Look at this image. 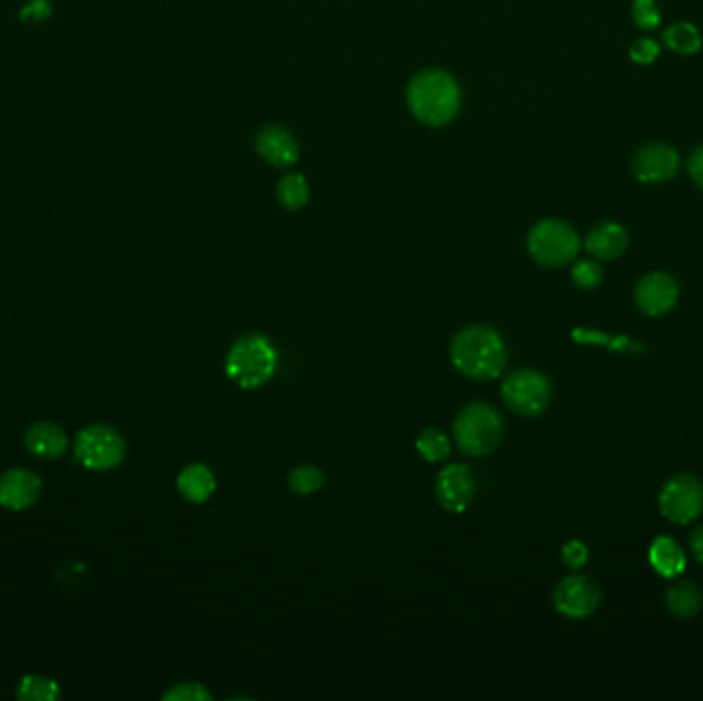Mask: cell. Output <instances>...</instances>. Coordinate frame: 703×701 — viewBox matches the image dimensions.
Returning <instances> with one entry per match:
<instances>
[{
  "instance_id": "cell-1",
  "label": "cell",
  "mask_w": 703,
  "mask_h": 701,
  "mask_svg": "<svg viewBox=\"0 0 703 701\" xmlns=\"http://www.w3.org/2000/svg\"><path fill=\"white\" fill-rule=\"evenodd\" d=\"M451 362L457 371L473 381L498 379L508 362L504 338L488 325L461 329L451 342Z\"/></svg>"
},
{
  "instance_id": "cell-2",
  "label": "cell",
  "mask_w": 703,
  "mask_h": 701,
  "mask_svg": "<svg viewBox=\"0 0 703 701\" xmlns=\"http://www.w3.org/2000/svg\"><path fill=\"white\" fill-rule=\"evenodd\" d=\"M412 114L428 126L449 124L461 105V91L455 79L442 70H426L412 81L407 91Z\"/></svg>"
},
{
  "instance_id": "cell-3",
  "label": "cell",
  "mask_w": 703,
  "mask_h": 701,
  "mask_svg": "<svg viewBox=\"0 0 703 701\" xmlns=\"http://www.w3.org/2000/svg\"><path fill=\"white\" fill-rule=\"evenodd\" d=\"M278 368V350L262 334H245L231 346L225 373L241 389L253 391L266 385Z\"/></svg>"
},
{
  "instance_id": "cell-4",
  "label": "cell",
  "mask_w": 703,
  "mask_h": 701,
  "mask_svg": "<svg viewBox=\"0 0 703 701\" xmlns=\"http://www.w3.org/2000/svg\"><path fill=\"white\" fill-rule=\"evenodd\" d=\"M504 434L502 416L488 403H469L457 414L453 436L467 457H486L498 449Z\"/></svg>"
},
{
  "instance_id": "cell-5",
  "label": "cell",
  "mask_w": 703,
  "mask_h": 701,
  "mask_svg": "<svg viewBox=\"0 0 703 701\" xmlns=\"http://www.w3.org/2000/svg\"><path fill=\"white\" fill-rule=\"evenodd\" d=\"M533 260L547 268H560L576 260L580 251L578 233L562 220H541L533 227L527 241Z\"/></svg>"
},
{
  "instance_id": "cell-6",
  "label": "cell",
  "mask_w": 703,
  "mask_h": 701,
  "mask_svg": "<svg viewBox=\"0 0 703 701\" xmlns=\"http://www.w3.org/2000/svg\"><path fill=\"white\" fill-rule=\"evenodd\" d=\"M502 399L516 416H541L551 401V385L547 377L533 368H518L504 377Z\"/></svg>"
},
{
  "instance_id": "cell-7",
  "label": "cell",
  "mask_w": 703,
  "mask_h": 701,
  "mask_svg": "<svg viewBox=\"0 0 703 701\" xmlns=\"http://www.w3.org/2000/svg\"><path fill=\"white\" fill-rule=\"evenodd\" d=\"M658 508L666 521L689 525L703 512V484L691 473L673 475L658 494Z\"/></svg>"
},
{
  "instance_id": "cell-8",
  "label": "cell",
  "mask_w": 703,
  "mask_h": 701,
  "mask_svg": "<svg viewBox=\"0 0 703 701\" xmlns=\"http://www.w3.org/2000/svg\"><path fill=\"white\" fill-rule=\"evenodd\" d=\"M77 457L89 469L105 471L114 469L124 461L126 455V442L122 434L109 426H89L77 436V445H74Z\"/></svg>"
},
{
  "instance_id": "cell-9",
  "label": "cell",
  "mask_w": 703,
  "mask_h": 701,
  "mask_svg": "<svg viewBox=\"0 0 703 701\" xmlns=\"http://www.w3.org/2000/svg\"><path fill=\"white\" fill-rule=\"evenodd\" d=\"M601 586L582 574H572L560 580L553 590V607L564 617L584 619L601 605Z\"/></svg>"
},
{
  "instance_id": "cell-10",
  "label": "cell",
  "mask_w": 703,
  "mask_h": 701,
  "mask_svg": "<svg viewBox=\"0 0 703 701\" xmlns=\"http://www.w3.org/2000/svg\"><path fill=\"white\" fill-rule=\"evenodd\" d=\"M475 494V479L467 465L451 463L438 471L434 479L436 502L447 512H465Z\"/></svg>"
},
{
  "instance_id": "cell-11",
  "label": "cell",
  "mask_w": 703,
  "mask_h": 701,
  "mask_svg": "<svg viewBox=\"0 0 703 701\" xmlns=\"http://www.w3.org/2000/svg\"><path fill=\"white\" fill-rule=\"evenodd\" d=\"M679 301V284L666 272H652L636 286V305L648 317H662L675 309Z\"/></svg>"
},
{
  "instance_id": "cell-12",
  "label": "cell",
  "mask_w": 703,
  "mask_h": 701,
  "mask_svg": "<svg viewBox=\"0 0 703 701\" xmlns=\"http://www.w3.org/2000/svg\"><path fill=\"white\" fill-rule=\"evenodd\" d=\"M681 169V157L673 146L664 142L646 144L634 159L636 177L644 183H660L671 179Z\"/></svg>"
},
{
  "instance_id": "cell-13",
  "label": "cell",
  "mask_w": 703,
  "mask_h": 701,
  "mask_svg": "<svg viewBox=\"0 0 703 701\" xmlns=\"http://www.w3.org/2000/svg\"><path fill=\"white\" fill-rule=\"evenodd\" d=\"M42 482L25 469H11L0 477V504L11 510L29 508L40 496Z\"/></svg>"
},
{
  "instance_id": "cell-14",
  "label": "cell",
  "mask_w": 703,
  "mask_h": 701,
  "mask_svg": "<svg viewBox=\"0 0 703 701\" xmlns=\"http://www.w3.org/2000/svg\"><path fill=\"white\" fill-rule=\"evenodd\" d=\"M257 153L274 167H290L299 161V146L282 128H266L257 136Z\"/></svg>"
},
{
  "instance_id": "cell-15",
  "label": "cell",
  "mask_w": 703,
  "mask_h": 701,
  "mask_svg": "<svg viewBox=\"0 0 703 701\" xmlns=\"http://www.w3.org/2000/svg\"><path fill=\"white\" fill-rule=\"evenodd\" d=\"M629 245L627 231L617 223H601L586 237V251L597 260H617Z\"/></svg>"
},
{
  "instance_id": "cell-16",
  "label": "cell",
  "mask_w": 703,
  "mask_h": 701,
  "mask_svg": "<svg viewBox=\"0 0 703 701\" xmlns=\"http://www.w3.org/2000/svg\"><path fill=\"white\" fill-rule=\"evenodd\" d=\"M179 494L194 504H204L216 492V477L208 465L194 463L183 467L177 477Z\"/></svg>"
},
{
  "instance_id": "cell-17",
  "label": "cell",
  "mask_w": 703,
  "mask_h": 701,
  "mask_svg": "<svg viewBox=\"0 0 703 701\" xmlns=\"http://www.w3.org/2000/svg\"><path fill=\"white\" fill-rule=\"evenodd\" d=\"M648 558H650L652 568L662 578H677V576L683 574V570L687 566L685 553L679 547V543L675 539H671V537H666V535H660V537H656L652 541L650 551H648Z\"/></svg>"
},
{
  "instance_id": "cell-18",
  "label": "cell",
  "mask_w": 703,
  "mask_h": 701,
  "mask_svg": "<svg viewBox=\"0 0 703 701\" xmlns=\"http://www.w3.org/2000/svg\"><path fill=\"white\" fill-rule=\"evenodd\" d=\"M25 445L37 457L56 459L66 449V434L50 422H40L27 430Z\"/></svg>"
},
{
  "instance_id": "cell-19",
  "label": "cell",
  "mask_w": 703,
  "mask_h": 701,
  "mask_svg": "<svg viewBox=\"0 0 703 701\" xmlns=\"http://www.w3.org/2000/svg\"><path fill=\"white\" fill-rule=\"evenodd\" d=\"M703 607V593L695 582L683 580L666 590V609L679 619L695 617Z\"/></svg>"
},
{
  "instance_id": "cell-20",
  "label": "cell",
  "mask_w": 703,
  "mask_h": 701,
  "mask_svg": "<svg viewBox=\"0 0 703 701\" xmlns=\"http://www.w3.org/2000/svg\"><path fill=\"white\" fill-rule=\"evenodd\" d=\"M416 449L428 463L447 461L451 455V438L438 428H426L416 438Z\"/></svg>"
},
{
  "instance_id": "cell-21",
  "label": "cell",
  "mask_w": 703,
  "mask_h": 701,
  "mask_svg": "<svg viewBox=\"0 0 703 701\" xmlns=\"http://www.w3.org/2000/svg\"><path fill=\"white\" fill-rule=\"evenodd\" d=\"M664 44L677 54H695L701 48V35L691 23H675L664 31Z\"/></svg>"
},
{
  "instance_id": "cell-22",
  "label": "cell",
  "mask_w": 703,
  "mask_h": 701,
  "mask_svg": "<svg viewBox=\"0 0 703 701\" xmlns=\"http://www.w3.org/2000/svg\"><path fill=\"white\" fill-rule=\"evenodd\" d=\"M325 486V473L315 465H299L288 473V488L299 496H311Z\"/></svg>"
},
{
  "instance_id": "cell-23",
  "label": "cell",
  "mask_w": 703,
  "mask_h": 701,
  "mask_svg": "<svg viewBox=\"0 0 703 701\" xmlns=\"http://www.w3.org/2000/svg\"><path fill=\"white\" fill-rule=\"evenodd\" d=\"M278 198H280L282 206L288 208V210H299V208H303V206L309 202V186H307L305 177L299 175V173L286 175V177L280 181Z\"/></svg>"
},
{
  "instance_id": "cell-24",
  "label": "cell",
  "mask_w": 703,
  "mask_h": 701,
  "mask_svg": "<svg viewBox=\"0 0 703 701\" xmlns=\"http://www.w3.org/2000/svg\"><path fill=\"white\" fill-rule=\"evenodd\" d=\"M17 697L19 699H37V701H50L54 697H58V685L46 677H25L21 683H19V689H17Z\"/></svg>"
},
{
  "instance_id": "cell-25",
  "label": "cell",
  "mask_w": 703,
  "mask_h": 701,
  "mask_svg": "<svg viewBox=\"0 0 703 701\" xmlns=\"http://www.w3.org/2000/svg\"><path fill=\"white\" fill-rule=\"evenodd\" d=\"M572 280L576 282V286H580L584 290H592V288H597L603 282V270H601V266L597 262L584 260V262H578L574 266Z\"/></svg>"
},
{
  "instance_id": "cell-26",
  "label": "cell",
  "mask_w": 703,
  "mask_h": 701,
  "mask_svg": "<svg viewBox=\"0 0 703 701\" xmlns=\"http://www.w3.org/2000/svg\"><path fill=\"white\" fill-rule=\"evenodd\" d=\"M165 701H210L212 693L202 683H177L163 695Z\"/></svg>"
},
{
  "instance_id": "cell-27",
  "label": "cell",
  "mask_w": 703,
  "mask_h": 701,
  "mask_svg": "<svg viewBox=\"0 0 703 701\" xmlns=\"http://www.w3.org/2000/svg\"><path fill=\"white\" fill-rule=\"evenodd\" d=\"M634 21L642 29H654L660 23V11L654 0H634Z\"/></svg>"
},
{
  "instance_id": "cell-28",
  "label": "cell",
  "mask_w": 703,
  "mask_h": 701,
  "mask_svg": "<svg viewBox=\"0 0 703 701\" xmlns=\"http://www.w3.org/2000/svg\"><path fill=\"white\" fill-rule=\"evenodd\" d=\"M562 562L570 568V570H582L588 564V547L578 541L572 539L562 547Z\"/></svg>"
},
{
  "instance_id": "cell-29",
  "label": "cell",
  "mask_w": 703,
  "mask_h": 701,
  "mask_svg": "<svg viewBox=\"0 0 703 701\" xmlns=\"http://www.w3.org/2000/svg\"><path fill=\"white\" fill-rule=\"evenodd\" d=\"M658 54H660L658 44L654 40H648V38L638 40L632 46V50H629V56H632V60L638 62V64H650V62H654L658 58Z\"/></svg>"
},
{
  "instance_id": "cell-30",
  "label": "cell",
  "mask_w": 703,
  "mask_h": 701,
  "mask_svg": "<svg viewBox=\"0 0 703 701\" xmlns=\"http://www.w3.org/2000/svg\"><path fill=\"white\" fill-rule=\"evenodd\" d=\"M48 15H50V5L46 3V0H33V3H29V5L25 7V11H23V19H25V21H29V19L42 21V19H46Z\"/></svg>"
},
{
  "instance_id": "cell-31",
  "label": "cell",
  "mask_w": 703,
  "mask_h": 701,
  "mask_svg": "<svg viewBox=\"0 0 703 701\" xmlns=\"http://www.w3.org/2000/svg\"><path fill=\"white\" fill-rule=\"evenodd\" d=\"M689 173L693 177V181L697 183V186L703 190V146H699V149L691 155L689 159Z\"/></svg>"
},
{
  "instance_id": "cell-32",
  "label": "cell",
  "mask_w": 703,
  "mask_h": 701,
  "mask_svg": "<svg viewBox=\"0 0 703 701\" xmlns=\"http://www.w3.org/2000/svg\"><path fill=\"white\" fill-rule=\"evenodd\" d=\"M689 549H691V556L703 564V527H695L691 537H689Z\"/></svg>"
}]
</instances>
